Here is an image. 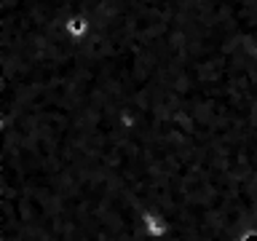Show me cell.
<instances>
[{
    "label": "cell",
    "instance_id": "7a4b0ae2",
    "mask_svg": "<svg viewBox=\"0 0 257 241\" xmlns=\"http://www.w3.org/2000/svg\"><path fill=\"white\" fill-rule=\"evenodd\" d=\"M238 241H257V228H246V230L238 236Z\"/></svg>",
    "mask_w": 257,
    "mask_h": 241
},
{
    "label": "cell",
    "instance_id": "6da1fadb",
    "mask_svg": "<svg viewBox=\"0 0 257 241\" xmlns=\"http://www.w3.org/2000/svg\"><path fill=\"white\" fill-rule=\"evenodd\" d=\"M62 30H64V35H67L72 43H83V40L91 35L94 24H91V19H88L86 14H70L67 19H64Z\"/></svg>",
    "mask_w": 257,
    "mask_h": 241
}]
</instances>
